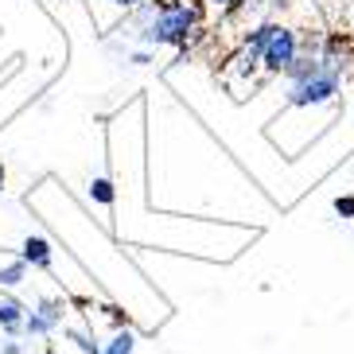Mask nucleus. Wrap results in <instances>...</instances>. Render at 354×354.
Wrapping results in <instances>:
<instances>
[{"label": "nucleus", "instance_id": "obj_18", "mask_svg": "<svg viewBox=\"0 0 354 354\" xmlns=\"http://www.w3.org/2000/svg\"><path fill=\"white\" fill-rule=\"evenodd\" d=\"M4 179H8V171H4V164H0V191H4Z\"/></svg>", "mask_w": 354, "mask_h": 354}, {"label": "nucleus", "instance_id": "obj_8", "mask_svg": "<svg viewBox=\"0 0 354 354\" xmlns=\"http://www.w3.org/2000/svg\"><path fill=\"white\" fill-rule=\"evenodd\" d=\"M24 281H28V265H24L20 257H16V261H8V265L0 269V284H4V288H20Z\"/></svg>", "mask_w": 354, "mask_h": 354}, {"label": "nucleus", "instance_id": "obj_3", "mask_svg": "<svg viewBox=\"0 0 354 354\" xmlns=\"http://www.w3.org/2000/svg\"><path fill=\"white\" fill-rule=\"evenodd\" d=\"M296 51H300V32L272 20V32H269V39H265V47H261V71L265 74H284L288 63L296 59Z\"/></svg>", "mask_w": 354, "mask_h": 354}, {"label": "nucleus", "instance_id": "obj_15", "mask_svg": "<svg viewBox=\"0 0 354 354\" xmlns=\"http://www.w3.org/2000/svg\"><path fill=\"white\" fill-rule=\"evenodd\" d=\"M133 63H136V66L152 63V51H148V47H140V51H133Z\"/></svg>", "mask_w": 354, "mask_h": 354}, {"label": "nucleus", "instance_id": "obj_5", "mask_svg": "<svg viewBox=\"0 0 354 354\" xmlns=\"http://www.w3.org/2000/svg\"><path fill=\"white\" fill-rule=\"evenodd\" d=\"M20 261L28 265V269H43V272H51L55 265V245L43 234H28L20 245Z\"/></svg>", "mask_w": 354, "mask_h": 354}, {"label": "nucleus", "instance_id": "obj_11", "mask_svg": "<svg viewBox=\"0 0 354 354\" xmlns=\"http://www.w3.org/2000/svg\"><path fill=\"white\" fill-rule=\"evenodd\" d=\"M66 339H74V343L82 346L86 354H102V346H97V343H94V339H90L86 331H78V327H71V331H66Z\"/></svg>", "mask_w": 354, "mask_h": 354}, {"label": "nucleus", "instance_id": "obj_4", "mask_svg": "<svg viewBox=\"0 0 354 354\" xmlns=\"http://www.w3.org/2000/svg\"><path fill=\"white\" fill-rule=\"evenodd\" d=\"M59 323H63V304L59 300H39L35 308H28V315H24V335L47 339V335L59 331Z\"/></svg>", "mask_w": 354, "mask_h": 354}, {"label": "nucleus", "instance_id": "obj_10", "mask_svg": "<svg viewBox=\"0 0 354 354\" xmlns=\"http://www.w3.org/2000/svg\"><path fill=\"white\" fill-rule=\"evenodd\" d=\"M133 351H136V335L129 331V327H125V331H117L113 339L102 346V354H133Z\"/></svg>", "mask_w": 354, "mask_h": 354}, {"label": "nucleus", "instance_id": "obj_9", "mask_svg": "<svg viewBox=\"0 0 354 354\" xmlns=\"http://www.w3.org/2000/svg\"><path fill=\"white\" fill-rule=\"evenodd\" d=\"M90 198H94L97 207H113V179L94 176L90 179Z\"/></svg>", "mask_w": 354, "mask_h": 354}, {"label": "nucleus", "instance_id": "obj_7", "mask_svg": "<svg viewBox=\"0 0 354 354\" xmlns=\"http://www.w3.org/2000/svg\"><path fill=\"white\" fill-rule=\"evenodd\" d=\"M24 315H28V304L16 300V296H0V331L20 335L24 331Z\"/></svg>", "mask_w": 354, "mask_h": 354}, {"label": "nucleus", "instance_id": "obj_6", "mask_svg": "<svg viewBox=\"0 0 354 354\" xmlns=\"http://www.w3.org/2000/svg\"><path fill=\"white\" fill-rule=\"evenodd\" d=\"M257 71H261V51H257V47H250V43H241L238 55L230 59L226 74H230V78H253Z\"/></svg>", "mask_w": 354, "mask_h": 354}, {"label": "nucleus", "instance_id": "obj_17", "mask_svg": "<svg viewBox=\"0 0 354 354\" xmlns=\"http://www.w3.org/2000/svg\"><path fill=\"white\" fill-rule=\"evenodd\" d=\"M203 4H210V8H226V0H203Z\"/></svg>", "mask_w": 354, "mask_h": 354}, {"label": "nucleus", "instance_id": "obj_2", "mask_svg": "<svg viewBox=\"0 0 354 354\" xmlns=\"http://www.w3.org/2000/svg\"><path fill=\"white\" fill-rule=\"evenodd\" d=\"M339 90H343V78L331 71H312L308 78H300V82H288V94H284V102L292 105V109H312V105H331L335 97H339Z\"/></svg>", "mask_w": 354, "mask_h": 354}, {"label": "nucleus", "instance_id": "obj_14", "mask_svg": "<svg viewBox=\"0 0 354 354\" xmlns=\"http://www.w3.org/2000/svg\"><path fill=\"white\" fill-rule=\"evenodd\" d=\"M0 354H24V343L20 339H8V343H0Z\"/></svg>", "mask_w": 354, "mask_h": 354}, {"label": "nucleus", "instance_id": "obj_12", "mask_svg": "<svg viewBox=\"0 0 354 354\" xmlns=\"http://www.w3.org/2000/svg\"><path fill=\"white\" fill-rule=\"evenodd\" d=\"M253 8H257V0H226L222 12H226V20H238L241 12H253Z\"/></svg>", "mask_w": 354, "mask_h": 354}, {"label": "nucleus", "instance_id": "obj_1", "mask_svg": "<svg viewBox=\"0 0 354 354\" xmlns=\"http://www.w3.org/2000/svg\"><path fill=\"white\" fill-rule=\"evenodd\" d=\"M203 8H207L203 0H160L152 24L136 32V43L148 47V51H156V47H176V51H183L203 32Z\"/></svg>", "mask_w": 354, "mask_h": 354}, {"label": "nucleus", "instance_id": "obj_13", "mask_svg": "<svg viewBox=\"0 0 354 354\" xmlns=\"http://www.w3.org/2000/svg\"><path fill=\"white\" fill-rule=\"evenodd\" d=\"M331 207H335V214H339V218H354V195H339Z\"/></svg>", "mask_w": 354, "mask_h": 354}, {"label": "nucleus", "instance_id": "obj_16", "mask_svg": "<svg viewBox=\"0 0 354 354\" xmlns=\"http://www.w3.org/2000/svg\"><path fill=\"white\" fill-rule=\"evenodd\" d=\"M113 4H117V8H125V12H129V8H136L140 0H113Z\"/></svg>", "mask_w": 354, "mask_h": 354}]
</instances>
